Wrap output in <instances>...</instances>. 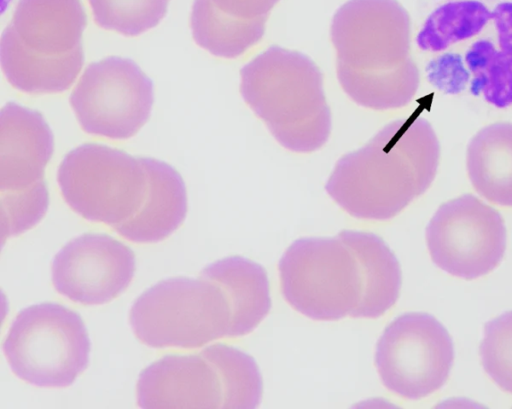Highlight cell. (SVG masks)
<instances>
[{
    "instance_id": "6da1fadb",
    "label": "cell",
    "mask_w": 512,
    "mask_h": 409,
    "mask_svg": "<svg viewBox=\"0 0 512 409\" xmlns=\"http://www.w3.org/2000/svg\"><path fill=\"white\" fill-rule=\"evenodd\" d=\"M278 271L284 299L317 321L378 318L396 303L402 284L400 263L386 242L359 230L295 240Z\"/></svg>"
},
{
    "instance_id": "7a4b0ae2",
    "label": "cell",
    "mask_w": 512,
    "mask_h": 409,
    "mask_svg": "<svg viewBox=\"0 0 512 409\" xmlns=\"http://www.w3.org/2000/svg\"><path fill=\"white\" fill-rule=\"evenodd\" d=\"M439 160L440 144L425 118L397 119L342 156L325 189L352 217L388 220L426 192Z\"/></svg>"
},
{
    "instance_id": "3957f363",
    "label": "cell",
    "mask_w": 512,
    "mask_h": 409,
    "mask_svg": "<svg viewBox=\"0 0 512 409\" xmlns=\"http://www.w3.org/2000/svg\"><path fill=\"white\" fill-rule=\"evenodd\" d=\"M331 40L344 92L373 110L406 106L419 70L411 56V22L397 0H348L335 12Z\"/></svg>"
},
{
    "instance_id": "277c9868",
    "label": "cell",
    "mask_w": 512,
    "mask_h": 409,
    "mask_svg": "<svg viewBox=\"0 0 512 409\" xmlns=\"http://www.w3.org/2000/svg\"><path fill=\"white\" fill-rule=\"evenodd\" d=\"M243 100L284 148L310 153L327 142L332 126L323 75L307 55L277 45L240 70Z\"/></svg>"
},
{
    "instance_id": "5b68a950",
    "label": "cell",
    "mask_w": 512,
    "mask_h": 409,
    "mask_svg": "<svg viewBox=\"0 0 512 409\" xmlns=\"http://www.w3.org/2000/svg\"><path fill=\"white\" fill-rule=\"evenodd\" d=\"M86 26L81 0H19L0 42L8 82L28 94L69 89L84 64Z\"/></svg>"
},
{
    "instance_id": "8992f818",
    "label": "cell",
    "mask_w": 512,
    "mask_h": 409,
    "mask_svg": "<svg viewBox=\"0 0 512 409\" xmlns=\"http://www.w3.org/2000/svg\"><path fill=\"white\" fill-rule=\"evenodd\" d=\"M263 381L254 358L222 343L165 355L139 374L141 408H256Z\"/></svg>"
},
{
    "instance_id": "52a82bcc",
    "label": "cell",
    "mask_w": 512,
    "mask_h": 409,
    "mask_svg": "<svg viewBox=\"0 0 512 409\" xmlns=\"http://www.w3.org/2000/svg\"><path fill=\"white\" fill-rule=\"evenodd\" d=\"M129 320L135 336L157 349H194L243 336L229 292L203 276L156 283L134 301Z\"/></svg>"
},
{
    "instance_id": "ba28073f",
    "label": "cell",
    "mask_w": 512,
    "mask_h": 409,
    "mask_svg": "<svg viewBox=\"0 0 512 409\" xmlns=\"http://www.w3.org/2000/svg\"><path fill=\"white\" fill-rule=\"evenodd\" d=\"M2 348L19 379L39 387L62 388L87 368L91 343L79 314L44 302L18 313Z\"/></svg>"
},
{
    "instance_id": "9c48e42d",
    "label": "cell",
    "mask_w": 512,
    "mask_h": 409,
    "mask_svg": "<svg viewBox=\"0 0 512 409\" xmlns=\"http://www.w3.org/2000/svg\"><path fill=\"white\" fill-rule=\"evenodd\" d=\"M2 240L33 228L49 205L45 167L54 151L53 133L35 110L14 102L0 114Z\"/></svg>"
},
{
    "instance_id": "30bf717a",
    "label": "cell",
    "mask_w": 512,
    "mask_h": 409,
    "mask_svg": "<svg viewBox=\"0 0 512 409\" xmlns=\"http://www.w3.org/2000/svg\"><path fill=\"white\" fill-rule=\"evenodd\" d=\"M57 181L70 208L113 228L141 208L148 177L141 158L103 144H82L62 159Z\"/></svg>"
},
{
    "instance_id": "8fae6325",
    "label": "cell",
    "mask_w": 512,
    "mask_h": 409,
    "mask_svg": "<svg viewBox=\"0 0 512 409\" xmlns=\"http://www.w3.org/2000/svg\"><path fill=\"white\" fill-rule=\"evenodd\" d=\"M454 361L453 341L432 315L408 312L383 331L375 349V365L392 393L419 400L446 383Z\"/></svg>"
},
{
    "instance_id": "7c38bea8",
    "label": "cell",
    "mask_w": 512,
    "mask_h": 409,
    "mask_svg": "<svg viewBox=\"0 0 512 409\" xmlns=\"http://www.w3.org/2000/svg\"><path fill=\"white\" fill-rule=\"evenodd\" d=\"M69 102L86 133L125 140L148 121L154 86L133 60L110 56L86 67Z\"/></svg>"
},
{
    "instance_id": "4fadbf2b",
    "label": "cell",
    "mask_w": 512,
    "mask_h": 409,
    "mask_svg": "<svg viewBox=\"0 0 512 409\" xmlns=\"http://www.w3.org/2000/svg\"><path fill=\"white\" fill-rule=\"evenodd\" d=\"M425 236L434 264L465 280L494 270L507 242L501 214L472 194L443 203L430 219Z\"/></svg>"
},
{
    "instance_id": "5bb4252c",
    "label": "cell",
    "mask_w": 512,
    "mask_h": 409,
    "mask_svg": "<svg viewBox=\"0 0 512 409\" xmlns=\"http://www.w3.org/2000/svg\"><path fill=\"white\" fill-rule=\"evenodd\" d=\"M52 283L69 300L101 305L119 296L135 273V255L107 234L86 233L64 245L54 256Z\"/></svg>"
},
{
    "instance_id": "9a60e30c",
    "label": "cell",
    "mask_w": 512,
    "mask_h": 409,
    "mask_svg": "<svg viewBox=\"0 0 512 409\" xmlns=\"http://www.w3.org/2000/svg\"><path fill=\"white\" fill-rule=\"evenodd\" d=\"M279 0H194L190 25L195 43L214 56L236 58L262 39Z\"/></svg>"
},
{
    "instance_id": "2e32d148",
    "label": "cell",
    "mask_w": 512,
    "mask_h": 409,
    "mask_svg": "<svg viewBox=\"0 0 512 409\" xmlns=\"http://www.w3.org/2000/svg\"><path fill=\"white\" fill-rule=\"evenodd\" d=\"M148 177V190L139 211L114 229L135 243H157L170 236L187 214V193L181 175L155 158H141Z\"/></svg>"
},
{
    "instance_id": "e0dca14e",
    "label": "cell",
    "mask_w": 512,
    "mask_h": 409,
    "mask_svg": "<svg viewBox=\"0 0 512 409\" xmlns=\"http://www.w3.org/2000/svg\"><path fill=\"white\" fill-rule=\"evenodd\" d=\"M466 166L481 196L512 207V123L497 122L479 130L468 144Z\"/></svg>"
},
{
    "instance_id": "ac0fdd59",
    "label": "cell",
    "mask_w": 512,
    "mask_h": 409,
    "mask_svg": "<svg viewBox=\"0 0 512 409\" xmlns=\"http://www.w3.org/2000/svg\"><path fill=\"white\" fill-rule=\"evenodd\" d=\"M492 21V8L482 0H450L426 19L417 36L423 50L441 51L478 34Z\"/></svg>"
},
{
    "instance_id": "d6986e66",
    "label": "cell",
    "mask_w": 512,
    "mask_h": 409,
    "mask_svg": "<svg viewBox=\"0 0 512 409\" xmlns=\"http://www.w3.org/2000/svg\"><path fill=\"white\" fill-rule=\"evenodd\" d=\"M473 73L471 92L490 104L505 108L512 104V55L497 50L487 40L475 42L465 55Z\"/></svg>"
},
{
    "instance_id": "ffe728a7",
    "label": "cell",
    "mask_w": 512,
    "mask_h": 409,
    "mask_svg": "<svg viewBox=\"0 0 512 409\" xmlns=\"http://www.w3.org/2000/svg\"><path fill=\"white\" fill-rule=\"evenodd\" d=\"M94 21L103 29L138 36L164 18L170 0H88Z\"/></svg>"
},
{
    "instance_id": "44dd1931",
    "label": "cell",
    "mask_w": 512,
    "mask_h": 409,
    "mask_svg": "<svg viewBox=\"0 0 512 409\" xmlns=\"http://www.w3.org/2000/svg\"><path fill=\"white\" fill-rule=\"evenodd\" d=\"M480 357L488 376L512 394V310L485 323Z\"/></svg>"
},
{
    "instance_id": "7402d4cb",
    "label": "cell",
    "mask_w": 512,
    "mask_h": 409,
    "mask_svg": "<svg viewBox=\"0 0 512 409\" xmlns=\"http://www.w3.org/2000/svg\"><path fill=\"white\" fill-rule=\"evenodd\" d=\"M431 83L447 93H456L465 85L468 73L458 55L446 54L429 65Z\"/></svg>"
},
{
    "instance_id": "603a6c76",
    "label": "cell",
    "mask_w": 512,
    "mask_h": 409,
    "mask_svg": "<svg viewBox=\"0 0 512 409\" xmlns=\"http://www.w3.org/2000/svg\"><path fill=\"white\" fill-rule=\"evenodd\" d=\"M492 21L498 34L499 50L512 55V1L501 0L492 7Z\"/></svg>"
}]
</instances>
